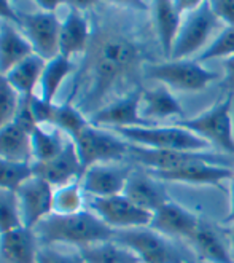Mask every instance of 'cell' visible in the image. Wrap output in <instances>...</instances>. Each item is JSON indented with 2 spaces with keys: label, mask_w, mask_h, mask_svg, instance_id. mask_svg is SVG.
I'll list each match as a JSON object with an SVG mask.
<instances>
[{
  "label": "cell",
  "mask_w": 234,
  "mask_h": 263,
  "mask_svg": "<svg viewBox=\"0 0 234 263\" xmlns=\"http://www.w3.org/2000/svg\"><path fill=\"white\" fill-rule=\"evenodd\" d=\"M34 233L43 246L73 244L80 249L85 246L112 241L116 231L104 223L94 212L82 211L72 215L51 214L34 228Z\"/></svg>",
  "instance_id": "1"
},
{
  "label": "cell",
  "mask_w": 234,
  "mask_h": 263,
  "mask_svg": "<svg viewBox=\"0 0 234 263\" xmlns=\"http://www.w3.org/2000/svg\"><path fill=\"white\" fill-rule=\"evenodd\" d=\"M139 63V50L132 40L112 35L102 42L94 61V86L91 98L99 99L124 73Z\"/></svg>",
  "instance_id": "2"
},
{
  "label": "cell",
  "mask_w": 234,
  "mask_h": 263,
  "mask_svg": "<svg viewBox=\"0 0 234 263\" xmlns=\"http://www.w3.org/2000/svg\"><path fill=\"white\" fill-rule=\"evenodd\" d=\"M176 125L204 139L209 145L217 147L225 155L234 157L232 96H225V99L215 102L207 110L193 118L177 120Z\"/></svg>",
  "instance_id": "3"
},
{
  "label": "cell",
  "mask_w": 234,
  "mask_h": 263,
  "mask_svg": "<svg viewBox=\"0 0 234 263\" xmlns=\"http://www.w3.org/2000/svg\"><path fill=\"white\" fill-rule=\"evenodd\" d=\"M220 27L222 23L212 11L210 0L201 2L193 11L183 16L170 59H190L193 54L199 56L222 32Z\"/></svg>",
  "instance_id": "4"
},
{
  "label": "cell",
  "mask_w": 234,
  "mask_h": 263,
  "mask_svg": "<svg viewBox=\"0 0 234 263\" xmlns=\"http://www.w3.org/2000/svg\"><path fill=\"white\" fill-rule=\"evenodd\" d=\"M132 145L154 150H180V152H207L210 147L204 139L179 125L170 126H137L110 129Z\"/></svg>",
  "instance_id": "5"
},
{
  "label": "cell",
  "mask_w": 234,
  "mask_h": 263,
  "mask_svg": "<svg viewBox=\"0 0 234 263\" xmlns=\"http://www.w3.org/2000/svg\"><path fill=\"white\" fill-rule=\"evenodd\" d=\"M113 241L132 251L140 263H191L167 236L150 227L120 230Z\"/></svg>",
  "instance_id": "6"
},
{
  "label": "cell",
  "mask_w": 234,
  "mask_h": 263,
  "mask_svg": "<svg viewBox=\"0 0 234 263\" xmlns=\"http://www.w3.org/2000/svg\"><path fill=\"white\" fill-rule=\"evenodd\" d=\"M145 75L147 79L180 91H201L218 79L217 72L204 67L196 58L169 59L161 64H153Z\"/></svg>",
  "instance_id": "7"
},
{
  "label": "cell",
  "mask_w": 234,
  "mask_h": 263,
  "mask_svg": "<svg viewBox=\"0 0 234 263\" xmlns=\"http://www.w3.org/2000/svg\"><path fill=\"white\" fill-rule=\"evenodd\" d=\"M73 144L85 171L94 164L118 161L129 155V142L121 139L113 131L101 129L98 126H92L91 123L75 139Z\"/></svg>",
  "instance_id": "8"
},
{
  "label": "cell",
  "mask_w": 234,
  "mask_h": 263,
  "mask_svg": "<svg viewBox=\"0 0 234 263\" xmlns=\"http://www.w3.org/2000/svg\"><path fill=\"white\" fill-rule=\"evenodd\" d=\"M89 208L104 223H107L115 231L150 227L153 219V212L137 206L124 195L91 198Z\"/></svg>",
  "instance_id": "9"
},
{
  "label": "cell",
  "mask_w": 234,
  "mask_h": 263,
  "mask_svg": "<svg viewBox=\"0 0 234 263\" xmlns=\"http://www.w3.org/2000/svg\"><path fill=\"white\" fill-rule=\"evenodd\" d=\"M20 27L24 30V35L32 45V50L37 56L46 63L59 54V32L61 23L56 13L34 11L20 14Z\"/></svg>",
  "instance_id": "10"
},
{
  "label": "cell",
  "mask_w": 234,
  "mask_h": 263,
  "mask_svg": "<svg viewBox=\"0 0 234 263\" xmlns=\"http://www.w3.org/2000/svg\"><path fill=\"white\" fill-rule=\"evenodd\" d=\"M129 157L140 163L148 171H169L185 164L198 161H209L215 164H225L226 155L212 153V152H180V150H154L140 145L129 144Z\"/></svg>",
  "instance_id": "11"
},
{
  "label": "cell",
  "mask_w": 234,
  "mask_h": 263,
  "mask_svg": "<svg viewBox=\"0 0 234 263\" xmlns=\"http://www.w3.org/2000/svg\"><path fill=\"white\" fill-rule=\"evenodd\" d=\"M54 189L46 180L32 176L16 190L23 227L34 230L42 220L53 214Z\"/></svg>",
  "instance_id": "12"
},
{
  "label": "cell",
  "mask_w": 234,
  "mask_h": 263,
  "mask_svg": "<svg viewBox=\"0 0 234 263\" xmlns=\"http://www.w3.org/2000/svg\"><path fill=\"white\" fill-rule=\"evenodd\" d=\"M140 99L142 91H131L126 96L116 99L107 107L96 110L91 115L92 126H108L110 129L118 128H137L153 126V123L145 120L140 114Z\"/></svg>",
  "instance_id": "13"
},
{
  "label": "cell",
  "mask_w": 234,
  "mask_h": 263,
  "mask_svg": "<svg viewBox=\"0 0 234 263\" xmlns=\"http://www.w3.org/2000/svg\"><path fill=\"white\" fill-rule=\"evenodd\" d=\"M153 177L161 182H182L190 185H210L222 187V182L234 177V169L225 164H215L209 161H198L185 164L169 171H148Z\"/></svg>",
  "instance_id": "14"
},
{
  "label": "cell",
  "mask_w": 234,
  "mask_h": 263,
  "mask_svg": "<svg viewBox=\"0 0 234 263\" xmlns=\"http://www.w3.org/2000/svg\"><path fill=\"white\" fill-rule=\"evenodd\" d=\"M32 174L46 180L56 189L75 180H82L85 167L78 157L73 141H67L64 150L56 158L45 163H32Z\"/></svg>",
  "instance_id": "15"
},
{
  "label": "cell",
  "mask_w": 234,
  "mask_h": 263,
  "mask_svg": "<svg viewBox=\"0 0 234 263\" xmlns=\"http://www.w3.org/2000/svg\"><path fill=\"white\" fill-rule=\"evenodd\" d=\"M132 173L129 166L94 164L88 167L80 183L85 193L91 198H108L123 195L128 179Z\"/></svg>",
  "instance_id": "16"
},
{
  "label": "cell",
  "mask_w": 234,
  "mask_h": 263,
  "mask_svg": "<svg viewBox=\"0 0 234 263\" xmlns=\"http://www.w3.org/2000/svg\"><path fill=\"white\" fill-rule=\"evenodd\" d=\"M199 223L201 220L194 212L188 211L182 204L176 203V201L169 199L153 212L150 228L156 230L158 233L167 238L176 236L190 241Z\"/></svg>",
  "instance_id": "17"
},
{
  "label": "cell",
  "mask_w": 234,
  "mask_h": 263,
  "mask_svg": "<svg viewBox=\"0 0 234 263\" xmlns=\"http://www.w3.org/2000/svg\"><path fill=\"white\" fill-rule=\"evenodd\" d=\"M164 182L153 177L148 171H132L126 187H124L123 195L128 196L132 203L144 208L150 212H154L158 208H161L166 201H169V196L164 189Z\"/></svg>",
  "instance_id": "18"
},
{
  "label": "cell",
  "mask_w": 234,
  "mask_h": 263,
  "mask_svg": "<svg viewBox=\"0 0 234 263\" xmlns=\"http://www.w3.org/2000/svg\"><path fill=\"white\" fill-rule=\"evenodd\" d=\"M38 238L34 230L18 227L0 235V255L8 263H37Z\"/></svg>",
  "instance_id": "19"
},
{
  "label": "cell",
  "mask_w": 234,
  "mask_h": 263,
  "mask_svg": "<svg viewBox=\"0 0 234 263\" xmlns=\"http://www.w3.org/2000/svg\"><path fill=\"white\" fill-rule=\"evenodd\" d=\"M30 129L24 123L14 118L10 125L0 129V158L14 163H30L32 142Z\"/></svg>",
  "instance_id": "20"
},
{
  "label": "cell",
  "mask_w": 234,
  "mask_h": 263,
  "mask_svg": "<svg viewBox=\"0 0 234 263\" xmlns=\"http://www.w3.org/2000/svg\"><path fill=\"white\" fill-rule=\"evenodd\" d=\"M32 54V45L16 26L10 23L0 26V73L7 75Z\"/></svg>",
  "instance_id": "21"
},
{
  "label": "cell",
  "mask_w": 234,
  "mask_h": 263,
  "mask_svg": "<svg viewBox=\"0 0 234 263\" xmlns=\"http://www.w3.org/2000/svg\"><path fill=\"white\" fill-rule=\"evenodd\" d=\"M140 114H142L145 120L153 123L154 120L183 117V109H182V104L172 95L170 88H167L166 85H158L151 89L142 91Z\"/></svg>",
  "instance_id": "22"
},
{
  "label": "cell",
  "mask_w": 234,
  "mask_h": 263,
  "mask_svg": "<svg viewBox=\"0 0 234 263\" xmlns=\"http://www.w3.org/2000/svg\"><path fill=\"white\" fill-rule=\"evenodd\" d=\"M182 20L183 16L176 8V4L172 0H158V2L153 4L154 30L156 35H158L163 54L167 58V61L170 59V54H172V48L179 35Z\"/></svg>",
  "instance_id": "23"
},
{
  "label": "cell",
  "mask_w": 234,
  "mask_h": 263,
  "mask_svg": "<svg viewBox=\"0 0 234 263\" xmlns=\"http://www.w3.org/2000/svg\"><path fill=\"white\" fill-rule=\"evenodd\" d=\"M194 252L206 263H234L231 247L225 242L222 235L209 223H199L194 235L190 238Z\"/></svg>",
  "instance_id": "24"
},
{
  "label": "cell",
  "mask_w": 234,
  "mask_h": 263,
  "mask_svg": "<svg viewBox=\"0 0 234 263\" xmlns=\"http://www.w3.org/2000/svg\"><path fill=\"white\" fill-rule=\"evenodd\" d=\"M89 39L88 20L75 7L70 8L69 14L61 23L59 32V54L72 59L73 54L82 53L86 48Z\"/></svg>",
  "instance_id": "25"
},
{
  "label": "cell",
  "mask_w": 234,
  "mask_h": 263,
  "mask_svg": "<svg viewBox=\"0 0 234 263\" xmlns=\"http://www.w3.org/2000/svg\"><path fill=\"white\" fill-rule=\"evenodd\" d=\"M45 66L46 61L34 53L32 56L26 58L23 63H20L16 67L5 75L10 85L18 91L23 102H30L35 96L34 91L35 86L40 85Z\"/></svg>",
  "instance_id": "26"
},
{
  "label": "cell",
  "mask_w": 234,
  "mask_h": 263,
  "mask_svg": "<svg viewBox=\"0 0 234 263\" xmlns=\"http://www.w3.org/2000/svg\"><path fill=\"white\" fill-rule=\"evenodd\" d=\"M30 142H32L34 163H45L56 158L67 144L62 141V134L57 128L38 125L30 133Z\"/></svg>",
  "instance_id": "27"
},
{
  "label": "cell",
  "mask_w": 234,
  "mask_h": 263,
  "mask_svg": "<svg viewBox=\"0 0 234 263\" xmlns=\"http://www.w3.org/2000/svg\"><path fill=\"white\" fill-rule=\"evenodd\" d=\"M85 263H140L137 255L118 242L105 241L78 249Z\"/></svg>",
  "instance_id": "28"
},
{
  "label": "cell",
  "mask_w": 234,
  "mask_h": 263,
  "mask_svg": "<svg viewBox=\"0 0 234 263\" xmlns=\"http://www.w3.org/2000/svg\"><path fill=\"white\" fill-rule=\"evenodd\" d=\"M73 69L75 66L72 63V59L62 54H57L56 58L48 61L42 73V80H40V89H42L40 98L45 102H54V98L57 95L61 85L64 83V80L70 75Z\"/></svg>",
  "instance_id": "29"
},
{
  "label": "cell",
  "mask_w": 234,
  "mask_h": 263,
  "mask_svg": "<svg viewBox=\"0 0 234 263\" xmlns=\"http://www.w3.org/2000/svg\"><path fill=\"white\" fill-rule=\"evenodd\" d=\"M80 180L70 182L67 185L54 189L53 195V214L57 215H72L83 211L85 198Z\"/></svg>",
  "instance_id": "30"
},
{
  "label": "cell",
  "mask_w": 234,
  "mask_h": 263,
  "mask_svg": "<svg viewBox=\"0 0 234 263\" xmlns=\"http://www.w3.org/2000/svg\"><path fill=\"white\" fill-rule=\"evenodd\" d=\"M88 125H89V121L83 117L80 110H76L73 105L62 104V105L54 107L51 126L57 128L61 133H66L70 137V141H75Z\"/></svg>",
  "instance_id": "31"
},
{
  "label": "cell",
  "mask_w": 234,
  "mask_h": 263,
  "mask_svg": "<svg viewBox=\"0 0 234 263\" xmlns=\"http://www.w3.org/2000/svg\"><path fill=\"white\" fill-rule=\"evenodd\" d=\"M32 176V163H14L0 158V189L2 190L16 192Z\"/></svg>",
  "instance_id": "32"
},
{
  "label": "cell",
  "mask_w": 234,
  "mask_h": 263,
  "mask_svg": "<svg viewBox=\"0 0 234 263\" xmlns=\"http://www.w3.org/2000/svg\"><path fill=\"white\" fill-rule=\"evenodd\" d=\"M23 227L16 192L0 189V235Z\"/></svg>",
  "instance_id": "33"
},
{
  "label": "cell",
  "mask_w": 234,
  "mask_h": 263,
  "mask_svg": "<svg viewBox=\"0 0 234 263\" xmlns=\"http://www.w3.org/2000/svg\"><path fill=\"white\" fill-rule=\"evenodd\" d=\"M21 105V96L14 89L7 77L0 73V129L16 118Z\"/></svg>",
  "instance_id": "34"
},
{
  "label": "cell",
  "mask_w": 234,
  "mask_h": 263,
  "mask_svg": "<svg viewBox=\"0 0 234 263\" xmlns=\"http://www.w3.org/2000/svg\"><path fill=\"white\" fill-rule=\"evenodd\" d=\"M231 56H234V27H223L222 32L196 58V61L202 64L210 59H228Z\"/></svg>",
  "instance_id": "35"
},
{
  "label": "cell",
  "mask_w": 234,
  "mask_h": 263,
  "mask_svg": "<svg viewBox=\"0 0 234 263\" xmlns=\"http://www.w3.org/2000/svg\"><path fill=\"white\" fill-rule=\"evenodd\" d=\"M37 263H85L80 252H64L53 249L51 246H43L38 251Z\"/></svg>",
  "instance_id": "36"
},
{
  "label": "cell",
  "mask_w": 234,
  "mask_h": 263,
  "mask_svg": "<svg viewBox=\"0 0 234 263\" xmlns=\"http://www.w3.org/2000/svg\"><path fill=\"white\" fill-rule=\"evenodd\" d=\"M210 7L225 27H234V0H210Z\"/></svg>",
  "instance_id": "37"
},
{
  "label": "cell",
  "mask_w": 234,
  "mask_h": 263,
  "mask_svg": "<svg viewBox=\"0 0 234 263\" xmlns=\"http://www.w3.org/2000/svg\"><path fill=\"white\" fill-rule=\"evenodd\" d=\"M223 67H225V75L220 82V89L226 96L234 98V56L223 61Z\"/></svg>",
  "instance_id": "38"
},
{
  "label": "cell",
  "mask_w": 234,
  "mask_h": 263,
  "mask_svg": "<svg viewBox=\"0 0 234 263\" xmlns=\"http://www.w3.org/2000/svg\"><path fill=\"white\" fill-rule=\"evenodd\" d=\"M0 20H4L5 23H10V24H14V26H20L21 23L20 14L14 11L11 4L7 2V0H0Z\"/></svg>",
  "instance_id": "39"
},
{
  "label": "cell",
  "mask_w": 234,
  "mask_h": 263,
  "mask_svg": "<svg viewBox=\"0 0 234 263\" xmlns=\"http://www.w3.org/2000/svg\"><path fill=\"white\" fill-rule=\"evenodd\" d=\"M40 10L42 11H46V13H54V10L57 8V5H61V2H57V0H40V2H37Z\"/></svg>",
  "instance_id": "40"
},
{
  "label": "cell",
  "mask_w": 234,
  "mask_h": 263,
  "mask_svg": "<svg viewBox=\"0 0 234 263\" xmlns=\"http://www.w3.org/2000/svg\"><path fill=\"white\" fill-rule=\"evenodd\" d=\"M226 222H229V223L234 222V177H232V185H231V206H229V212L226 215Z\"/></svg>",
  "instance_id": "41"
},
{
  "label": "cell",
  "mask_w": 234,
  "mask_h": 263,
  "mask_svg": "<svg viewBox=\"0 0 234 263\" xmlns=\"http://www.w3.org/2000/svg\"><path fill=\"white\" fill-rule=\"evenodd\" d=\"M231 254H232V258H234V231H232V238H231Z\"/></svg>",
  "instance_id": "42"
}]
</instances>
